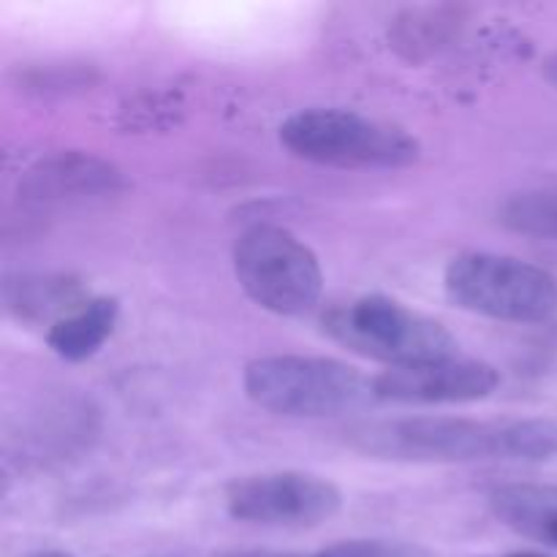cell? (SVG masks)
<instances>
[{"label": "cell", "mask_w": 557, "mask_h": 557, "mask_svg": "<svg viewBox=\"0 0 557 557\" xmlns=\"http://www.w3.org/2000/svg\"><path fill=\"white\" fill-rule=\"evenodd\" d=\"M351 449L389 462L547 460L557 428L536 419L403 417L359 422L346 430Z\"/></svg>", "instance_id": "1"}, {"label": "cell", "mask_w": 557, "mask_h": 557, "mask_svg": "<svg viewBox=\"0 0 557 557\" xmlns=\"http://www.w3.org/2000/svg\"><path fill=\"white\" fill-rule=\"evenodd\" d=\"M245 395L277 417L324 419L359 411L375 397V379L330 357H261L245 368Z\"/></svg>", "instance_id": "2"}, {"label": "cell", "mask_w": 557, "mask_h": 557, "mask_svg": "<svg viewBox=\"0 0 557 557\" xmlns=\"http://www.w3.org/2000/svg\"><path fill=\"white\" fill-rule=\"evenodd\" d=\"M288 152L319 166L406 169L419 161L422 147L406 128L337 107H310L281 125Z\"/></svg>", "instance_id": "3"}, {"label": "cell", "mask_w": 557, "mask_h": 557, "mask_svg": "<svg viewBox=\"0 0 557 557\" xmlns=\"http://www.w3.org/2000/svg\"><path fill=\"white\" fill-rule=\"evenodd\" d=\"M324 332L348 351L392 368L455 357L457 341L441 321L381 294L351 299L324 315Z\"/></svg>", "instance_id": "4"}, {"label": "cell", "mask_w": 557, "mask_h": 557, "mask_svg": "<svg viewBox=\"0 0 557 557\" xmlns=\"http://www.w3.org/2000/svg\"><path fill=\"white\" fill-rule=\"evenodd\" d=\"M444 288L457 308L495 321L539 324L557 313L555 275L515 256H457L444 272Z\"/></svg>", "instance_id": "5"}, {"label": "cell", "mask_w": 557, "mask_h": 557, "mask_svg": "<svg viewBox=\"0 0 557 557\" xmlns=\"http://www.w3.org/2000/svg\"><path fill=\"white\" fill-rule=\"evenodd\" d=\"M234 275L259 308L275 315H302L324 292L321 261L283 226H253L234 245Z\"/></svg>", "instance_id": "6"}, {"label": "cell", "mask_w": 557, "mask_h": 557, "mask_svg": "<svg viewBox=\"0 0 557 557\" xmlns=\"http://www.w3.org/2000/svg\"><path fill=\"white\" fill-rule=\"evenodd\" d=\"M343 493L330 479L302 471L243 476L228 484L226 509L234 520L267 528H313L341 511Z\"/></svg>", "instance_id": "7"}, {"label": "cell", "mask_w": 557, "mask_h": 557, "mask_svg": "<svg viewBox=\"0 0 557 557\" xmlns=\"http://www.w3.org/2000/svg\"><path fill=\"white\" fill-rule=\"evenodd\" d=\"M500 375L482 359L444 357L430 362L389 368L375 379L379 403L400 406H438V403H476L493 395Z\"/></svg>", "instance_id": "8"}, {"label": "cell", "mask_w": 557, "mask_h": 557, "mask_svg": "<svg viewBox=\"0 0 557 557\" xmlns=\"http://www.w3.org/2000/svg\"><path fill=\"white\" fill-rule=\"evenodd\" d=\"M125 188V177L114 163L92 152H54L25 172L20 183L22 199L36 205L107 199Z\"/></svg>", "instance_id": "9"}, {"label": "cell", "mask_w": 557, "mask_h": 557, "mask_svg": "<svg viewBox=\"0 0 557 557\" xmlns=\"http://www.w3.org/2000/svg\"><path fill=\"white\" fill-rule=\"evenodd\" d=\"M120 302L114 297H92L82 308L54 321L47 332V343L60 359L85 362L112 337L117 324Z\"/></svg>", "instance_id": "10"}, {"label": "cell", "mask_w": 557, "mask_h": 557, "mask_svg": "<svg viewBox=\"0 0 557 557\" xmlns=\"http://www.w3.org/2000/svg\"><path fill=\"white\" fill-rule=\"evenodd\" d=\"M85 302L79 283L63 275H22L20 281L5 283V305L11 313L25 321L49 319V315H58L60 321Z\"/></svg>", "instance_id": "11"}, {"label": "cell", "mask_w": 557, "mask_h": 557, "mask_svg": "<svg viewBox=\"0 0 557 557\" xmlns=\"http://www.w3.org/2000/svg\"><path fill=\"white\" fill-rule=\"evenodd\" d=\"M460 27L457 9H411L392 22L389 41L406 60L430 58L455 38Z\"/></svg>", "instance_id": "12"}, {"label": "cell", "mask_w": 557, "mask_h": 557, "mask_svg": "<svg viewBox=\"0 0 557 557\" xmlns=\"http://www.w3.org/2000/svg\"><path fill=\"white\" fill-rule=\"evenodd\" d=\"M498 215L509 232L536 239H557V183L517 190L504 201Z\"/></svg>", "instance_id": "13"}, {"label": "cell", "mask_w": 557, "mask_h": 557, "mask_svg": "<svg viewBox=\"0 0 557 557\" xmlns=\"http://www.w3.org/2000/svg\"><path fill=\"white\" fill-rule=\"evenodd\" d=\"M315 557H430L424 549L403 542H381V539H354L326 547Z\"/></svg>", "instance_id": "14"}, {"label": "cell", "mask_w": 557, "mask_h": 557, "mask_svg": "<svg viewBox=\"0 0 557 557\" xmlns=\"http://www.w3.org/2000/svg\"><path fill=\"white\" fill-rule=\"evenodd\" d=\"M215 557H315L297 553H272V549H234V553H221Z\"/></svg>", "instance_id": "15"}, {"label": "cell", "mask_w": 557, "mask_h": 557, "mask_svg": "<svg viewBox=\"0 0 557 557\" xmlns=\"http://www.w3.org/2000/svg\"><path fill=\"white\" fill-rule=\"evenodd\" d=\"M542 74H544V79H547L549 85H553L555 90H557V52H553L547 60H544Z\"/></svg>", "instance_id": "16"}, {"label": "cell", "mask_w": 557, "mask_h": 557, "mask_svg": "<svg viewBox=\"0 0 557 557\" xmlns=\"http://www.w3.org/2000/svg\"><path fill=\"white\" fill-rule=\"evenodd\" d=\"M25 557H76V555L58 553V549H44V553H30V555H25Z\"/></svg>", "instance_id": "17"}, {"label": "cell", "mask_w": 557, "mask_h": 557, "mask_svg": "<svg viewBox=\"0 0 557 557\" xmlns=\"http://www.w3.org/2000/svg\"><path fill=\"white\" fill-rule=\"evenodd\" d=\"M504 557H544V555H533V553H517V555H504Z\"/></svg>", "instance_id": "18"}]
</instances>
